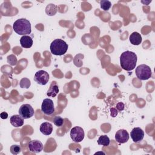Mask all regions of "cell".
<instances>
[{
	"mask_svg": "<svg viewBox=\"0 0 155 155\" xmlns=\"http://www.w3.org/2000/svg\"><path fill=\"white\" fill-rule=\"evenodd\" d=\"M137 60V55L135 53L125 51L120 56V67L126 71H131L136 67Z\"/></svg>",
	"mask_w": 155,
	"mask_h": 155,
	"instance_id": "6da1fadb",
	"label": "cell"
},
{
	"mask_svg": "<svg viewBox=\"0 0 155 155\" xmlns=\"http://www.w3.org/2000/svg\"><path fill=\"white\" fill-rule=\"evenodd\" d=\"M110 114H111V116L113 117H116L117 115V110L116 108H111L110 109Z\"/></svg>",
	"mask_w": 155,
	"mask_h": 155,
	"instance_id": "d4e9b609",
	"label": "cell"
},
{
	"mask_svg": "<svg viewBox=\"0 0 155 155\" xmlns=\"http://www.w3.org/2000/svg\"><path fill=\"white\" fill-rule=\"evenodd\" d=\"M49 74L44 70L38 71L34 76V81L41 85H45L49 81Z\"/></svg>",
	"mask_w": 155,
	"mask_h": 155,
	"instance_id": "52a82bcc",
	"label": "cell"
},
{
	"mask_svg": "<svg viewBox=\"0 0 155 155\" xmlns=\"http://www.w3.org/2000/svg\"><path fill=\"white\" fill-rule=\"evenodd\" d=\"M12 125L15 127H21L24 125V118L18 114L13 115L10 119Z\"/></svg>",
	"mask_w": 155,
	"mask_h": 155,
	"instance_id": "7c38bea8",
	"label": "cell"
},
{
	"mask_svg": "<svg viewBox=\"0 0 155 155\" xmlns=\"http://www.w3.org/2000/svg\"><path fill=\"white\" fill-rule=\"evenodd\" d=\"M7 59L8 64L12 66H15L17 64L18 60L16 56H15L14 54H10L8 56Z\"/></svg>",
	"mask_w": 155,
	"mask_h": 155,
	"instance_id": "7402d4cb",
	"label": "cell"
},
{
	"mask_svg": "<svg viewBox=\"0 0 155 155\" xmlns=\"http://www.w3.org/2000/svg\"><path fill=\"white\" fill-rule=\"evenodd\" d=\"M70 134L73 141L76 143L81 142L84 139L85 136L84 131L82 128L78 126L73 127L70 130Z\"/></svg>",
	"mask_w": 155,
	"mask_h": 155,
	"instance_id": "5b68a950",
	"label": "cell"
},
{
	"mask_svg": "<svg viewBox=\"0 0 155 155\" xmlns=\"http://www.w3.org/2000/svg\"><path fill=\"white\" fill-rule=\"evenodd\" d=\"M21 151V147L18 145H13L10 147V152L13 154H18Z\"/></svg>",
	"mask_w": 155,
	"mask_h": 155,
	"instance_id": "603a6c76",
	"label": "cell"
},
{
	"mask_svg": "<svg viewBox=\"0 0 155 155\" xmlns=\"http://www.w3.org/2000/svg\"><path fill=\"white\" fill-rule=\"evenodd\" d=\"M130 42L134 45H139L142 42V36L138 32L132 33L129 37Z\"/></svg>",
	"mask_w": 155,
	"mask_h": 155,
	"instance_id": "5bb4252c",
	"label": "cell"
},
{
	"mask_svg": "<svg viewBox=\"0 0 155 155\" xmlns=\"http://www.w3.org/2000/svg\"><path fill=\"white\" fill-rule=\"evenodd\" d=\"M20 43L22 47L25 48H29L33 45V39L30 36L24 35L21 38Z\"/></svg>",
	"mask_w": 155,
	"mask_h": 155,
	"instance_id": "9a60e30c",
	"label": "cell"
},
{
	"mask_svg": "<svg viewBox=\"0 0 155 155\" xmlns=\"http://www.w3.org/2000/svg\"><path fill=\"white\" fill-rule=\"evenodd\" d=\"M13 30L19 35H27L31 31V24L26 19L21 18L16 20L13 25Z\"/></svg>",
	"mask_w": 155,
	"mask_h": 155,
	"instance_id": "7a4b0ae2",
	"label": "cell"
},
{
	"mask_svg": "<svg viewBox=\"0 0 155 155\" xmlns=\"http://www.w3.org/2000/svg\"><path fill=\"white\" fill-rule=\"evenodd\" d=\"M53 122L54 124L56 126H57V127H61L64 124V119L62 117H61V116H56L53 118Z\"/></svg>",
	"mask_w": 155,
	"mask_h": 155,
	"instance_id": "44dd1931",
	"label": "cell"
},
{
	"mask_svg": "<svg viewBox=\"0 0 155 155\" xmlns=\"http://www.w3.org/2000/svg\"><path fill=\"white\" fill-rule=\"evenodd\" d=\"M130 136L134 142L138 143L143 140L144 137V132L140 128L135 127L131 130Z\"/></svg>",
	"mask_w": 155,
	"mask_h": 155,
	"instance_id": "9c48e42d",
	"label": "cell"
},
{
	"mask_svg": "<svg viewBox=\"0 0 155 155\" xmlns=\"http://www.w3.org/2000/svg\"><path fill=\"white\" fill-rule=\"evenodd\" d=\"M1 118L2 119H6L8 117V114L6 112H2L0 114Z\"/></svg>",
	"mask_w": 155,
	"mask_h": 155,
	"instance_id": "484cf974",
	"label": "cell"
},
{
	"mask_svg": "<svg viewBox=\"0 0 155 155\" xmlns=\"http://www.w3.org/2000/svg\"><path fill=\"white\" fill-rule=\"evenodd\" d=\"M42 143L38 140H32L28 143V148L30 151L35 153H40L43 150Z\"/></svg>",
	"mask_w": 155,
	"mask_h": 155,
	"instance_id": "30bf717a",
	"label": "cell"
},
{
	"mask_svg": "<svg viewBox=\"0 0 155 155\" xmlns=\"http://www.w3.org/2000/svg\"><path fill=\"white\" fill-rule=\"evenodd\" d=\"M68 44L62 39H56L50 44L51 53L56 56L64 55L68 50Z\"/></svg>",
	"mask_w": 155,
	"mask_h": 155,
	"instance_id": "3957f363",
	"label": "cell"
},
{
	"mask_svg": "<svg viewBox=\"0 0 155 155\" xmlns=\"http://www.w3.org/2000/svg\"><path fill=\"white\" fill-rule=\"evenodd\" d=\"M19 114L24 119H29L33 116L35 114V111L33 107L28 104L22 105L19 109Z\"/></svg>",
	"mask_w": 155,
	"mask_h": 155,
	"instance_id": "8992f818",
	"label": "cell"
},
{
	"mask_svg": "<svg viewBox=\"0 0 155 155\" xmlns=\"http://www.w3.org/2000/svg\"><path fill=\"white\" fill-rule=\"evenodd\" d=\"M117 110L119 111H121L122 110H124V108H125V105H124V104L123 102H118L117 104H116V107Z\"/></svg>",
	"mask_w": 155,
	"mask_h": 155,
	"instance_id": "cb8c5ba5",
	"label": "cell"
},
{
	"mask_svg": "<svg viewBox=\"0 0 155 155\" xmlns=\"http://www.w3.org/2000/svg\"><path fill=\"white\" fill-rule=\"evenodd\" d=\"M40 131L44 135H50L53 131L52 124L48 122H45L41 124L39 128Z\"/></svg>",
	"mask_w": 155,
	"mask_h": 155,
	"instance_id": "4fadbf2b",
	"label": "cell"
},
{
	"mask_svg": "<svg viewBox=\"0 0 155 155\" xmlns=\"http://www.w3.org/2000/svg\"><path fill=\"white\" fill-rule=\"evenodd\" d=\"M129 134L125 130H118L115 134V139L119 143H124L129 139Z\"/></svg>",
	"mask_w": 155,
	"mask_h": 155,
	"instance_id": "8fae6325",
	"label": "cell"
},
{
	"mask_svg": "<svg viewBox=\"0 0 155 155\" xmlns=\"http://www.w3.org/2000/svg\"><path fill=\"white\" fill-rule=\"evenodd\" d=\"M110 143V140L107 135H102L97 139V143L104 147L108 146Z\"/></svg>",
	"mask_w": 155,
	"mask_h": 155,
	"instance_id": "ac0fdd59",
	"label": "cell"
},
{
	"mask_svg": "<svg viewBox=\"0 0 155 155\" xmlns=\"http://www.w3.org/2000/svg\"><path fill=\"white\" fill-rule=\"evenodd\" d=\"M31 85L30 81L27 78H24L21 79L20 82H19V85L21 88H28Z\"/></svg>",
	"mask_w": 155,
	"mask_h": 155,
	"instance_id": "ffe728a7",
	"label": "cell"
},
{
	"mask_svg": "<svg viewBox=\"0 0 155 155\" xmlns=\"http://www.w3.org/2000/svg\"><path fill=\"white\" fill-rule=\"evenodd\" d=\"M41 111L46 115L52 114L54 111V107L53 101L48 98L44 99L41 105Z\"/></svg>",
	"mask_w": 155,
	"mask_h": 155,
	"instance_id": "ba28073f",
	"label": "cell"
},
{
	"mask_svg": "<svg viewBox=\"0 0 155 155\" xmlns=\"http://www.w3.org/2000/svg\"><path fill=\"white\" fill-rule=\"evenodd\" d=\"M59 93V87L55 81H53L47 90V95L48 97H55L58 93Z\"/></svg>",
	"mask_w": 155,
	"mask_h": 155,
	"instance_id": "2e32d148",
	"label": "cell"
},
{
	"mask_svg": "<svg viewBox=\"0 0 155 155\" xmlns=\"http://www.w3.org/2000/svg\"><path fill=\"white\" fill-rule=\"evenodd\" d=\"M101 8L104 11L108 10L111 7V3L108 0H102L100 1Z\"/></svg>",
	"mask_w": 155,
	"mask_h": 155,
	"instance_id": "d6986e66",
	"label": "cell"
},
{
	"mask_svg": "<svg viewBox=\"0 0 155 155\" xmlns=\"http://www.w3.org/2000/svg\"><path fill=\"white\" fill-rule=\"evenodd\" d=\"M58 11V7L53 4H48L45 8L46 13L49 16L54 15Z\"/></svg>",
	"mask_w": 155,
	"mask_h": 155,
	"instance_id": "e0dca14e",
	"label": "cell"
},
{
	"mask_svg": "<svg viewBox=\"0 0 155 155\" xmlns=\"http://www.w3.org/2000/svg\"><path fill=\"white\" fill-rule=\"evenodd\" d=\"M135 73L139 79L144 81L147 80L151 77L152 71L148 65L141 64L136 68Z\"/></svg>",
	"mask_w": 155,
	"mask_h": 155,
	"instance_id": "277c9868",
	"label": "cell"
}]
</instances>
